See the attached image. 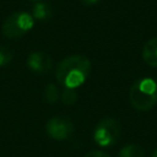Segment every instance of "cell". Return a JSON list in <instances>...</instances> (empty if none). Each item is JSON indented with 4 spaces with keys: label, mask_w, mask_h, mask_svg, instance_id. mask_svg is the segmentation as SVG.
<instances>
[{
    "label": "cell",
    "mask_w": 157,
    "mask_h": 157,
    "mask_svg": "<svg viewBox=\"0 0 157 157\" xmlns=\"http://www.w3.org/2000/svg\"><path fill=\"white\" fill-rule=\"evenodd\" d=\"M91 61L87 56L75 54L64 58L55 67L54 75L56 81L64 88L80 87L91 74Z\"/></svg>",
    "instance_id": "obj_1"
},
{
    "label": "cell",
    "mask_w": 157,
    "mask_h": 157,
    "mask_svg": "<svg viewBox=\"0 0 157 157\" xmlns=\"http://www.w3.org/2000/svg\"><path fill=\"white\" fill-rule=\"evenodd\" d=\"M129 101L139 112L152 109L157 103V82L151 77L136 80L129 90Z\"/></svg>",
    "instance_id": "obj_2"
},
{
    "label": "cell",
    "mask_w": 157,
    "mask_h": 157,
    "mask_svg": "<svg viewBox=\"0 0 157 157\" xmlns=\"http://www.w3.org/2000/svg\"><path fill=\"white\" fill-rule=\"evenodd\" d=\"M34 18L29 12L26 11H16L6 17L2 22L1 32L6 38L16 39L25 36L33 28Z\"/></svg>",
    "instance_id": "obj_3"
},
{
    "label": "cell",
    "mask_w": 157,
    "mask_h": 157,
    "mask_svg": "<svg viewBox=\"0 0 157 157\" xmlns=\"http://www.w3.org/2000/svg\"><path fill=\"white\" fill-rule=\"evenodd\" d=\"M121 136V124L115 118L108 117L98 121L93 131V140L101 147L115 145Z\"/></svg>",
    "instance_id": "obj_4"
},
{
    "label": "cell",
    "mask_w": 157,
    "mask_h": 157,
    "mask_svg": "<svg viewBox=\"0 0 157 157\" xmlns=\"http://www.w3.org/2000/svg\"><path fill=\"white\" fill-rule=\"evenodd\" d=\"M75 130L74 123L66 117H53L45 124L47 134L54 140H66Z\"/></svg>",
    "instance_id": "obj_5"
},
{
    "label": "cell",
    "mask_w": 157,
    "mask_h": 157,
    "mask_svg": "<svg viewBox=\"0 0 157 157\" xmlns=\"http://www.w3.org/2000/svg\"><path fill=\"white\" fill-rule=\"evenodd\" d=\"M27 66L37 74H48L53 69V59L44 52H33L27 56Z\"/></svg>",
    "instance_id": "obj_6"
},
{
    "label": "cell",
    "mask_w": 157,
    "mask_h": 157,
    "mask_svg": "<svg viewBox=\"0 0 157 157\" xmlns=\"http://www.w3.org/2000/svg\"><path fill=\"white\" fill-rule=\"evenodd\" d=\"M144 61L152 67H157V37L148 39L142 48Z\"/></svg>",
    "instance_id": "obj_7"
},
{
    "label": "cell",
    "mask_w": 157,
    "mask_h": 157,
    "mask_svg": "<svg viewBox=\"0 0 157 157\" xmlns=\"http://www.w3.org/2000/svg\"><path fill=\"white\" fill-rule=\"evenodd\" d=\"M32 17L40 21H47L52 17L53 10L48 2H37L32 7Z\"/></svg>",
    "instance_id": "obj_8"
},
{
    "label": "cell",
    "mask_w": 157,
    "mask_h": 157,
    "mask_svg": "<svg viewBox=\"0 0 157 157\" xmlns=\"http://www.w3.org/2000/svg\"><path fill=\"white\" fill-rule=\"evenodd\" d=\"M118 157H145V151L139 145L129 144L120 148Z\"/></svg>",
    "instance_id": "obj_9"
},
{
    "label": "cell",
    "mask_w": 157,
    "mask_h": 157,
    "mask_svg": "<svg viewBox=\"0 0 157 157\" xmlns=\"http://www.w3.org/2000/svg\"><path fill=\"white\" fill-rule=\"evenodd\" d=\"M43 97H44V101L49 104H54L59 101L60 98V91H59V87L54 83H49L45 86L44 88V93H43Z\"/></svg>",
    "instance_id": "obj_10"
},
{
    "label": "cell",
    "mask_w": 157,
    "mask_h": 157,
    "mask_svg": "<svg viewBox=\"0 0 157 157\" xmlns=\"http://www.w3.org/2000/svg\"><path fill=\"white\" fill-rule=\"evenodd\" d=\"M77 98H78V94L75 91V88H64L63 92L60 93V99L66 105H71L76 103Z\"/></svg>",
    "instance_id": "obj_11"
},
{
    "label": "cell",
    "mask_w": 157,
    "mask_h": 157,
    "mask_svg": "<svg viewBox=\"0 0 157 157\" xmlns=\"http://www.w3.org/2000/svg\"><path fill=\"white\" fill-rule=\"evenodd\" d=\"M12 60V53L7 47L0 45V66L7 65Z\"/></svg>",
    "instance_id": "obj_12"
},
{
    "label": "cell",
    "mask_w": 157,
    "mask_h": 157,
    "mask_svg": "<svg viewBox=\"0 0 157 157\" xmlns=\"http://www.w3.org/2000/svg\"><path fill=\"white\" fill-rule=\"evenodd\" d=\"M85 157H110L108 153H105L104 151H101V150H93V151H90L88 153L85 155Z\"/></svg>",
    "instance_id": "obj_13"
},
{
    "label": "cell",
    "mask_w": 157,
    "mask_h": 157,
    "mask_svg": "<svg viewBox=\"0 0 157 157\" xmlns=\"http://www.w3.org/2000/svg\"><path fill=\"white\" fill-rule=\"evenodd\" d=\"M98 1H101V0H80V2L85 6H92V5L97 4Z\"/></svg>",
    "instance_id": "obj_14"
},
{
    "label": "cell",
    "mask_w": 157,
    "mask_h": 157,
    "mask_svg": "<svg viewBox=\"0 0 157 157\" xmlns=\"http://www.w3.org/2000/svg\"><path fill=\"white\" fill-rule=\"evenodd\" d=\"M151 157H157V148H156V150H155V151L152 152V155H151Z\"/></svg>",
    "instance_id": "obj_15"
},
{
    "label": "cell",
    "mask_w": 157,
    "mask_h": 157,
    "mask_svg": "<svg viewBox=\"0 0 157 157\" xmlns=\"http://www.w3.org/2000/svg\"><path fill=\"white\" fill-rule=\"evenodd\" d=\"M31 1H38V0H31Z\"/></svg>",
    "instance_id": "obj_16"
}]
</instances>
